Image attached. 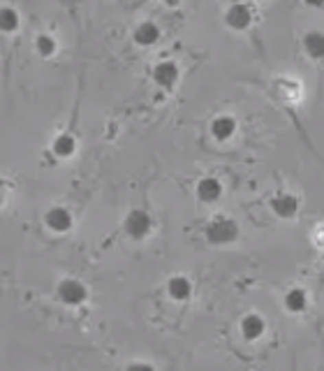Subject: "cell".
Returning a JSON list of instances; mask_svg holds the SVG:
<instances>
[{"label": "cell", "mask_w": 324, "mask_h": 371, "mask_svg": "<svg viewBox=\"0 0 324 371\" xmlns=\"http://www.w3.org/2000/svg\"><path fill=\"white\" fill-rule=\"evenodd\" d=\"M153 230V218L144 209H132L126 216V232L132 239H146Z\"/></svg>", "instance_id": "cell-3"}, {"label": "cell", "mask_w": 324, "mask_h": 371, "mask_svg": "<svg viewBox=\"0 0 324 371\" xmlns=\"http://www.w3.org/2000/svg\"><path fill=\"white\" fill-rule=\"evenodd\" d=\"M178 65L174 60H160L158 65L153 67V82L160 86V89H174V84L178 82Z\"/></svg>", "instance_id": "cell-6"}, {"label": "cell", "mask_w": 324, "mask_h": 371, "mask_svg": "<svg viewBox=\"0 0 324 371\" xmlns=\"http://www.w3.org/2000/svg\"><path fill=\"white\" fill-rule=\"evenodd\" d=\"M308 306V295L306 290L301 288H292L288 295H285V308H288L290 313H301L306 311Z\"/></svg>", "instance_id": "cell-15"}, {"label": "cell", "mask_w": 324, "mask_h": 371, "mask_svg": "<svg viewBox=\"0 0 324 371\" xmlns=\"http://www.w3.org/2000/svg\"><path fill=\"white\" fill-rule=\"evenodd\" d=\"M45 223H47V227H49L51 232L63 234V232H70V230H72L74 218H72L70 209H65V207H51V209H49V212L45 214Z\"/></svg>", "instance_id": "cell-5"}, {"label": "cell", "mask_w": 324, "mask_h": 371, "mask_svg": "<svg viewBox=\"0 0 324 371\" xmlns=\"http://www.w3.org/2000/svg\"><path fill=\"white\" fill-rule=\"evenodd\" d=\"M234 133H236V119L234 116H227V114H222V116H216L213 121H211V135H213V139L216 142H229L234 137Z\"/></svg>", "instance_id": "cell-7"}, {"label": "cell", "mask_w": 324, "mask_h": 371, "mask_svg": "<svg viewBox=\"0 0 324 371\" xmlns=\"http://www.w3.org/2000/svg\"><path fill=\"white\" fill-rule=\"evenodd\" d=\"M197 197L202 202H218L222 197V183L218 181L216 177H204L202 181L197 183Z\"/></svg>", "instance_id": "cell-10"}, {"label": "cell", "mask_w": 324, "mask_h": 371, "mask_svg": "<svg viewBox=\"0 0 324 371\" xmlns=\"http://www.w3.org/2000/svg\"><path fill=\"white\" fill-rule=\"evenodd\" d=\"M56 49H58V45H56V40L51 35H37L35 52L40 54L42 58H51V56L56 54Z\"/></svg>", "instance_id": "cell-17"}, {"label": "cell", "mask_w": 324, "mask_h": 371, "mask_svg": "<svg viewBox=\"0 0 324 371\" xmlns=\"http://www.w3.org/2000/svg\"><path fill=\"white\" fill-rule=\"evenodd\" d=\"M207 239L216 246H225L239 239V225L232 218L225 216H216L213 221L207 225Z\"/></svg>", "instance_id": "cell-1"}, {"label": "cell", "mask_w": 324, "mask_h": 371, "mask_svg": "<svg viewBox=\"0 0 324 371\" xmlns=\"http://www.w3.org/2000/svg\"><path fill=\"white\" fill-rule=\"evenodd\" d=\"M126 371H155L148 362H132Z\"/></svg>", "instance_id": "cell-18"}, {"label": "cell", "mask_w": 324, "mask_h": 371, "mask_svg": "<svg viewBox=\"0 0 324 371\" xmlns=\"http://www.w3.org/2000/svg\"><path fill=\"white\" fill-rule=\"evenodd\" d=\"M315 241H317V244H320L322 249H324V225L320 227V230L315 232Z\"/></svg>", "instance_id": "cell-19"}, {"label": "cell", "mask_w": 324, "mask_h": 371, "mask_svg": "<svg viewBox=\"0 0 324 371\" xmlns=\"http://www.w3.org/2000/svg\"><path fill=\"white\" fill-rule=\"evenodd\" d=\"M56 295H58V300L67 306H81L89 300V290H86L84 283L77 281V278H63V281L58 283V288H56Z\"/></svg>", "instance_id": "cell-2"}, {"label": "cell", "mask_w": 324, "mask_h": 371, "mask_svg": "<svg viewBox=\"0 0 324 371\" xmlns=\"http://www.w3.org/2000/svg\"><path fill=\"white\" fill-rule=\"evenodd\" d=\"M19 28V14L14 8H10V5H3L0 8V30L3 33H14Z\"/></svg>", "instance_id": "cell-16"}, {"label": "cell", "mask_w": 324, "mask_h": 371, "mask_svg": "<svg viewBox=\"0 0 324 371\" xmlns=\"http://www.w3.org/2000/svg\"><path fill=\"white\" fill-rule=\"evenodd\" d=\"M271 209L280 218H292L299 212V197L292 193H280L271 200Z\"/></svg>", "instance_id": "cell-9"}, {"label": "cell", "mask_w": 324, "mask_h": 371, "mask_svg": "<svg viewBox=\"0 0 324 371\" xmlns=\"http://www.w3.org/2000/svg\"><path fill=\"white\" fill-rule=\"evenodd\" d=\"M51 153L56 158H72L74 153H77V139H74V135L70 133H63V135H58L54 142H51Z\"/></svg>", "instance_id": "cell-12"}, {"label": "cell", "mask_w": 324, "mask_h": 371, "mask_svg": "<svg viewBox=\"0 0 324 371\" xmlns=\"http://www.w3.org/2000/svg\"><path fill=\"white\" fill-rule=\"evenodd\" d=\"M225 23L236 33L246 30L253 23V10L246 3H234L225 10Z\"/></svg>", "instance_id": "cell-4"}, {"label": "cell", "mask_w": 324, "mask_h": 371, "mask_svg": "<svg viewBox=\"0 0 324 371\" xmlns=\"http://www.w3.org/2000/svg\"><path fill=\"white\" fill-rule=\"evenodd\" d=\"M132 40L139 47H153L160 40V26L155 21H141L139 26L132 30Z\"/></svg>", "instance_id": "cell-8"}, {"label": "cell", "mask_w": 324, "mask_h": 371, "mask_svg": "<svg viewBox=\"0 0 324 371\" xmlns=\"http://www.w3.org/2000/svg\"><path fill=\"white\" fill-rule=\"evenodd\" d=\"M264 330H266V323L257 313H248L246 318L241 320V334L248 339V341H257V339H262Z\"/></svg>", "instance_id": "cell-11"}, {"label": "cell", "mask_w": 324, "mask_h": 371, "mask_svg": "<svg viewBox=\"0 0 324 371\" xmlns=\"http://www.w3.org/2000/svg\"><path fill=\"white\" fill-rule=\"evenodd\" d=\"M303 49H306V54L310 58L315 60H322L324 58V33L322 30H310L303 37Z\"/></svg>", "instance_id": "cell-14"}, {"label": "cell", "mask_w": 324, "mask_h": 371, "mask_svg": "<svg viewBox=\"0 0 324 371\" xmlns=\"http://www.w3.org/2000/svg\"><path fill=\"white\" fill-rule=\"evenodd\" d=\"M167 293H170L172 300H176V302L188 300V297L192 295L190 278H185V276H172L170 283H167Z\"/></svg>", "instance_id": "cell-13"}]
</instances>
